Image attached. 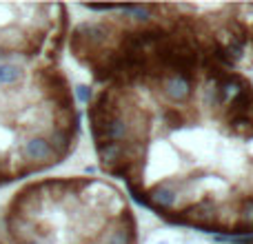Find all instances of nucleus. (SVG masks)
Returning <instances> with one entry per match:
<instances>
[{
    "label": "nucleus",
    "mask_w": 253,
    "mask_h": 244,
    "mask_svg": "<svg viewBox=\"0 0 253 244\" xmlns=\"http://www.w3.org/2000/svg\"><path fill=\"white\" fill-rule=\"evenodd\" d=\"M20 158H22V162H29L34 171L40 169V166H51L58 162V158L53 156L44 135H31V138H27L20 144Z\"/></svg>",
    "instance_id": "1"
},
{
    "label": "nucleus",
    "mask_w": 253,
    "mask_h": 244,
    "mask_svg": "<svg viewBox=\"0 0 253 244\" xmlns=\"http://www.w3.org/2000/svg\"><path fill=\"white\" fill-rule=\"evenodd\" d=\"M147 198H149L151 209L162 215L175 206V202H178V191H175L171 184L165 182V184H156L151 191H147Z\"/></svg>",
    "instance_id": "2"
},
{
    "label": "nucleus",
    "mask_w": 253,
    "mask_h": 244,
    "mask_svg": "<svg viewBox=\"0 0 253 244\" xmlns=\"http://www.w3.org/2000/svg\"><path fill=\"white\" fill-rule=\"evenodd\" d=\"M162 87H165V93L169 100L173 102H184L191 98L193 89H191V82L184 78H180V76H165L162 78Z\"/></svg>",
    "instance_id": "3"
},
{
    "label": "nucleus",
    "mask_w": 253,
    "mask_h": 244,
    "mask_svg": "<svg viewBox=\"0 0 253 244\" xmlns=\"http://www.w3.org/2000/svg\"><path fill=\"white\" fill-rule=\"evenodd\" d=\"M47 142H49V147H51L53 156H56L58 160L65 158L67 153L71 151V147H74V138H71L65 129H51L47 135Z\"/></svg>",
    "instance_id": "4"
},
{
    "label": "nucleus",
    "mask_w": 253,
    "mask_h": 244,
    "mask_svg": "<svg viewBox=\"0 0 253 244\" xmlns=\"http://www.w3.org/2000/svg\"><path fill=\"white\" fill-rule=\"evenodd\" d=\"M105 244H135V227H111L105 236Z\"/></svg>",
    "instance_id": "5"
},
{
    "label": "nucleus",
    "mask_w": 253,
    "mask_h": 244,
    "mask_svg": "<svg viewBox=\"0 0 253 244\" xmlns=\"http://www.w3.org/2000/svg\"><path fill=\"white\" fill-rule=\"evenodd\" d=\"M22 69L18 65H0V87H13L20 82Z\"/></svg>",
    "instance_id": "6"
},
{
    "label": "nucleus",
    "mask_w": 253,
    "mask_h": 244,
    "mask_svg": "<svg viewBox=\"0 0 253 244\" xmlns=\"http://www.w3.org/2000/svg\"><path fill=\"white\" fill-rule=\"evenodd\" d=\"M229 129H231L233 133H238L240 138L251 140L253 138V118L251 116H240V118H236L233 122H229Z\"/></svg>",
    "instance_id": "7"
},
{
    "label": "nucleus",
    "mask_w": 253,
    "mask_h": 244,
    "mask_svg": "<svg viewBox=\"0 0 253 244\" xmlns=\"http://www.w3.org/2000/svg\"><path fill=\"white\" fill-rule=\"evenodd\" d=\"M165 122H167V126H169V129L178 131V129H182V126L187 124V114L171 107V109L165 111Z\"/></svg>",
    "instance_id": "8"
},
{
    "label": "nucleus",
    "mask_w": 253,
    "mask_h": 244,
    "mask_svg": "<svg viewBox=\"0 0 253 244\" xmlns=\"http://www.w3.org/2000/svg\"><path fill=\"white\" fill-rule=\"evenodd\" d=\"M87 9L91 11H114V9H123L120 4H87Z\"/></svg>",
    "instance_id": "9"
},
{
    "label": "nucleus",
    "mask_w": 253,
    "mask_h": 244,
    "mask_svg": "<svg viewBox=\"0 0 253 244\" xmlns=\"http://www.w3.org/2000/svg\"><path fill=\"white\" fill-rule=\"evenodd\" d=\"M78 100L80 102H89V100H91V89H89V87H80L78 89Z\"/></svg>",
    "instance_id": "10"
},
{
    "label": "nucleus",
    "mask_w": 253,
    "mask_h": 244,
    "mask_svg": "<svg viewBox=\"0 0 253 244\" xmlns=\"http://www.w3.org/2000/svg\"><path fill=\"white\" fill-rule=\"evenodd\" d=\"M20 244H47L44 240H25V242H20Z\"/></svg>",
    "instance_id": "11"
},
{
    "label": "nucleus",
    "mask_w": 253,
    "mask_h": 244,
    "mask_svg": "<svg viewBox=\"0 0 253 244\" xmlns=\"http://www.w3.org/2000/svg\"><path fill=\"white\" fill-rule=\"evenodd\" d=\"M158 244H167V242H158Z\"/></svg>",
    "instance_id": "12"
},
{
    "label": "nucleus",
    "mask_w": 253,
    "mask_h": 244,
    "mask_svg": "<svg viewBox=\"0 0 253 244\" xmlns=\"http://www.w3.org/2000/svg\"><path fill=\"white\" fill-rule=\"evenodd\" d=\"M0 244H2V242H0Z\"/></svg>",
    "instance_id": "13"
},
{
    "label": "nucleus",
    "mask_w": 253,
    "mask_h": 244,
    "mask_svg": "<svg viewBox=\"0 0 253 244\" xmlns=\"http://www.w3.org/2000/svg\"><path fill=\"white\" fill-rule=\"evenodd\" d=\"M251 9H253V7H251Z\"/></svg>",
    "instance_id": "14"
}]
</instances>
